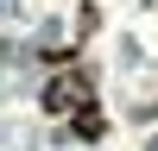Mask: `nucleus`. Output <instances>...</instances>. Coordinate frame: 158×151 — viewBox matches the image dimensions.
I'll use <instances>...</instances> for the list:
<instances>
[{"instance_id":"obj_2","label":"nucleus","mask_w":158,"mask_h":151,"mask_svg":"<svg viewBox=\"0 0 158 151\" xmlns=\"http://www.w3.org/2000/svg\"><path fill=\"white\" fill-rule=\"evenodd\" d=\"M76 132H82V138H101V113L82 107V113H76Z\"/></svg>"},{"instance_id":"obj_1","label":"nucleus","mask_w":158,"mask_h":151,"mask_svg":"<svg viewBox=\"0 0 158 151\" xmlns=\"http://www.w3.org/2000/svg\"><path fill=\"white\" fill-rule=\"evenodd\" d=\"M89 101H95V88H89V76H82V69H57V76L44 82V113H57V120H63V113L76 120Z\"/></svg>"}]
</instances>
